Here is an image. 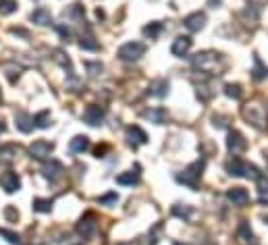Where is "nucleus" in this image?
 Here are the masks:
<instances>
[{"mask_svg": "<svg viewBox=\"0 0 268 245\" xmlns=\"http://www.w3.org/2000/svg\"><path fill=\"white\" fill-rule=\"evenodd\" d=\"M252 77L256 81H262L268 77V67L260 61V56L258 54H254V69H252Z\"/></svg>", "mask_w": 268, "mask_h": 245, "instance_id": "obj_17", "label": "nucleus"}, {"mask_svg": "<svg viewBox=\"0 0 268 245\" xmlns=\"http://www.w3.org/2000/svg\"><path fill=\"white\" fill-rule=\"evenodd\" d=\"M56 29H58V33H61V36L67 40L69 36H71V31H69V27H65V25H56Z\"/></svg>", "mask_w": 268, "mask_h": 245, "instance_id": "obj_39", "label": "nucleus"}, {"mask_svg": "<svg viewBox=\"0 0 268 245\" xmlns=\"http://www.w3.org/2000/svg\"><path fill=\"white\" fill-rule=\"evenodd\" d=\"M144 119H148L150 123H156V125H160V123H165V119H167V110L165 108H150V110H146L144 112Z\"/></svg>", "mask_w": 268, "mask_h": 245, "instance_id": "obj_21", "label": "nucleus"}, {"mask_svg": "<svg viewBox=\"0 0 268 245\" xmlns=\"http://www.w3.org/2000/svg\"><path fill=\"white\" fill-rule=\"evenodd\" d=\"M79 46L84 50H98L100 46H98V42L91 38V36H81V42H79Z\"/></svg>", "mask_w": 268, "mask_h": 245, "instance_id": "obj_30", "label": "nucleus"}, {"mask_svg": "<svg viewBox=\"0 0 268 245\" xmlns=\"http://www.w3.org/2000/svg\"><path fill=\"white\" fill-rule=\"evenodd\" d=\"M86 15V10H84V6L81 4H73L71 8H69V17H75V19H81Z\"/></svg>", "mask_w": 268, "mask_h": 245, "instance_id": "obj_35", "label": "nucleus"}, {"mask_svg": "<svg viewBox=\"0 0 268 245\" xmlns=\"http://www.w3.org/2000/svg\"><path fill=\"white\" fill-rule=\"evenodd\" d=\"M42 174L46 179H50V181H56V179H61L63 177V164L58 160H50V162H46V164L42 166Z\"/></svg>", "mask_w": 268, "mask_h": 245, "instance_id": "obj_13", "label": "nucleus"}, {"mask_svg": "<svg viewBox=\"0 0 268 245\" xmlns=\"http://www.w3.org/2000/svg\"><path fill=\"white\" fill-rule=\"evenodd\" d=\"M237 237L241 239V241H252V229H250V225L243 220V223L239 225V229H237Z\"/></svg>", "mask_w": 268, "mask_h": 245, "instance_id": "obj_29", "label": "nucleus"}, {"mask_svg": "<svg viewBox=\"0 0 268 245\" xmlns=\"http://www.w3.org/2000/svg\"><path fill=\"white\" fill-rule=\"evenodd\" d=\"M17 6V0H0V15H13Z\"/></svg>", "mask_w": 268, "mask_h": 245, "instance_id": "obj_25", "label": "nucleus"}, {"mask_svg": "<svg viewBox=\"0 0 268 245\" xmlns=\"http://www.w3.org/2000/svg\"><path fill=\"white\" fill-rule=\"evenodd\" d=\"M86 67L91 71V75H98V73L102 71V65H100V63H86Z\"/></svg>", "mask_w": 268, "mask_h": 245, "instance_id": "obj_38", "label": "nucleus"}, {"mask_svg": "<svg viewBox=\"0 0 268 245\" xmlns=\"http://www.w3.org/2000/svg\"><path fill=\"white\" fill-rule=\"evenodd\" d=\"M191 44H193V40L189 36H177L175 42L171 44V54L177 56V58L187 56V52L191 50Z\"/></svg>", "mask_w": 268, "mask_h": 245, "instance_id": "obj_6", "label": "nucleus"}, {"mask_svg": "<svg viewBox=\"0 0 268 245\" xmlns=\"http://www.w3.org/2000/svg\"><path fill=\"white\" fill-rule=\"evenodd\" d=\"M191 65L195 69H200L202 73H210V75H218L220 71V65H223V56L218 52L212 50H206V52H197L191 58Z\"/></svg>", "mask_w": 268, "mask_h": 245, "instance_id": "obj_1", "label": "nucleus"}, {"mask_svg": "<svg viewBox=\"0 0 268 245\" xmlns=\"http://www.w3.org/2000/svg\"><path fill=\"white\" fill-rule=\"evenodd\" d=\"M33 127H40V129H48L50 127V112L48 110H42L33 116Z\"/></svg>", "mask_w": 268, "mask_h": 245, "instance_id": "obj_24", "label": "nucleus"}, {"mask_svg": "<svg viewBox=\"0 0 268 245\" xmlns=\"http://www.w3.org/2000/svg\"><path fill=\"white\" fill-rule=\"evenodd\" d=\"M29 19H31L33 23H38V25H50V23H52L50 10H48V8H44V6H40V8L33 10Z\"/></svg>", "mask_w": 268, "mask_h": 245, "instance_id": "obj_16", "label": "nucleus"}, {"mask_svg": "<svg viewBox=\"0 0 268 245\" xmlns=\"http://www.w3.org/2000/svg\"><path fill=\"white\" fill-rule=\"evenodd\" d=\"M0 131H4V123L2 121H0Z\"/></svg>", "mask_w": 268, "mask_h": 245, "instance_id": "obj_42", "label": "nucleus"}, {"mask_svg": "<svg viewBox=\"0 0 268 245\" xmlns=\"http://www.w3.org/2000/svg\"><path fill=\"white\" fill-rule=\"evenodd\" d=\"M160 31H162V25L158 21H154V23H150V25L144 27V36H148L150 40H154V38L160 36Z\"/></svg>", "mask_w": 268, "mask_h": 245, "instance_id": "obj_26", "label": "nucleus"}, {"mask_svg": "<svg viewBox=\"0 0 268 245\" xmlns=\"http://www.w3.org/2000/svg\"><path fill=\"white\" fill-rule=\"evenodd\" d=\"M0 237H4L8 243H13V245H19L21 243V237L17 235L15 231H8V229H0Z\"/></svg>", "mask_w": 268, "mask_h": 245, "instance_id": "obj_32", "label": "nucleus"}, {"mask_svg": "<svg viewBox=\"0 0 268 245\" xmlns=\"http://www.w3.org/2000/svg\"><path fill=\"white\" fill-rule=\"evenodd\" d=\"M88 148H89V139L86 135H77L69 142V150H71L73 154H81V152H86Z\"/></svg>", "mask_w": 268, "mask_h": 245, "instance_id": "obj_20", "label": "nucleus"}, {"mask_svg": "<svg viewBox=\"0 0 268 245\" xmlns=\"http://www.w3.org/2000/svg\"><path fill=\"white\" fill-rule=\"evenodd\" d=\"M0 187H2L6 193H15L19 191L21 187V179H19V174L15 170H6L0 174Z\"/></svg>", "mask_w": 268, "mask_h": 245, "instance_id": "obj_7", "label": "nucleus"}, {"mask_svg": "<svg viewBox=\"0 0 268 245\" xmlns=\"http://www.w3.org/2000/svg\"><path fill=\"white\" fill-rule=\"evenodd\" d=\"M227 148H229L231 154H241V152H246L248 142L239 131H231L229 137H227Z\"/></svg>", "mask_w": 268, "mask_h": 245, "instance_id": "obj_10", "label": "nucleus"}, {"mask_svg": "<svg viewBox=\"0 0 268 245\" xmlns=\"http://www.w3.org/2000/svg\"><path fill=\"white\" fill-rule=\"evenodd\" d=\"M185 27H187L189 31H200V29H204V25H206V15L204 13H191V15H187L185 17Z\"/></svg>", "mask_w": 268, "mask_h": 245, "instance_id": "obj_14", "label": "nucleus"}, {"mask_svg": "<svg viewBox=\"0 0 268 245\" xmlns=\"http://www.w3.org/2000/svg\"><path fill=\"white\" fill-rule=\"evenodd\" d=\"M116 183H119V185H135V183H139V172L127 170V172H123V174L116 177Z\"/></svg>", "mask_w": 268, "mask_h": 245, "instance_id": "obj_23", "label": "nucleus"}, {"mask_svg": "<svg viewBox=\"0 0 268 245\" xmlns=\"http://www.w3.org/2000/svg\"><path fill=\"white\" fill-rule=\"evenodd\" d=\"M116 202H119V195H116L114 191H110V193H106V195L98 197V204H102V206H114Z\"/></svg>", "mask_w": 268, "mask_h": 245, "instance_id": "obj_33", "label": "nucleus"}, {"mask_svg": "<svg viewBox=\"0 0 268 245\" xmlns=\"http://www.w3.org/2000/svg\"><path fill=\"white\" fill-rule=\"evenodd\" d=\"M52 200H42V197H38V200H33V210L36 212H50L52 210Z\"/></svg>", "mask_w": 268, "mask_h": 245, "instance_id": "obj_28", "label": "nucleus"}, {"mask_svg": "<svg viewBox=\"0 0 268 245\" xmlns=\"http://www.w3.org/2000/svg\"><path fill=\"white\" fill-rule=\"evenodd\" d=\"M127 142H129L131 148H139V146L148 144V135L142 127L131 125V127H127Z\"/></svg>", "mask_w": 268, "mask_h": 245, "instance_id": "obj_9", "label": "nucleus"}, {"mask_svg": "<svg viewBox=\"0 0 268 245\" xmlns=\"http://www.w3.org/2000/svg\"><path fill=\"white\" fill-rule=\"evenodd\" d=\"M202 172H204V160H195L185 170H181L177 174V181L183 183V185H187V187H191V189H195L197 185H200Z\"/></svg>", "mask_w": 268, "mask_h": 245, "instance_id": "obj_3", "label": "nucleus"}, {"mask_svg": "<svg viewBox=\"0 0 268 245\" xmlns=\"http://www.w3.org/2000/svg\"><path fill=\"white\" fill-rule=\"evenodd\" d=\"M119 58L121 61H127V63H135L139 61L144 54H146V44L144 42H127L119 48Z\"/></svg>", "mask_w": 268, "mask_h": 245, "instance_id": "obj_4", "label": "nucleus"}, {"mask_svg": "<svg viewBox=\"0 0 268 245\" xmlns=\"http://www.w3.org/2000/svg\"><path fill=\"white\" fill-rule=\"evenodd\" d=\"M96 231H98V216H96V212H86L84 216H81L79 223H77V233L84 239H89V237L96 235Z\"/></svg>", "mask_w": 268, "mask_h": 245, "instance_id": "obj_5", "label": "nucleus"}, {"mask_svg": "<svg viewBox=\"0 0 268 245\" xmlns=\"http://www.w3.org/2000/svg\"><path fill=\"white\" fill-rule=\"evenodd\" d=\"M243 116H246V119L254 125V127H258V129H260V127H262V110L258 108V106H250V108H243Z\"/></svg>", "mask_w": 268, "mask_h": 245, "instance_id": "obj_19", "label": "nucleus"}, {"mask_svg": "<svg viewBox=\"0 0 268 245\" xmlns=\"http://www.w3.org/2000/svg\"><path fill=\"white\" fill-rule=\"evenodd\" d=\"M110 150V146L108 144H102V146H98L96 150H94V154H96V158H104V154Z\"/></svg>", "mask_w": 268, "mask_h": 245, "instance_id": "obj_37", "label": "nucleus"}, {"mask_svg": "<svg viewBox=\"0 0 268 245\" xmlns=\"http://www.w3.org/2000/svg\"><path fill=\"white\" fill-rule=\"evenodd\" d=\"M227 172L233 174V177H243V179H258L260 177V170L256 168L250 162L241 160V158H233L225 164Z\"/></svg>", "mask_w": 268, "mask_h": 245, "instance_id": "obj_2", "label": "nucleus"}, {"mask_svg": "<svg viewBox=\"0 0 268 245\" xmlns=\"http://www.w3.org/2000/svg\"><path fill=\"white\" fill-rule=\"evenodd\" d=\"M17 154H19V146H15V144H8V146L0 148V156H2L4 160H13Z\"/></svg>", "mask_w": 268, "mask_h": 245, "instance_id": "obj_27", "label": "nucleus"}, {"mask_svg": "<svg viewBox=\"0 0 268 245\" xmlns=\"http://www.w3.org/2000/svg\"><path fill=\"white\" fill-rule=\"evenodd\" d=\"M173 214H175V216H179V218H185V220H187V218H189V214H191V208H189V206H183V208H181V204H177V206H173Z\"/></svg>", "mask_w": 268, "mask_h": 245, "instance_id": "obj_34", "label": "nucleus"}, {"mask_svg": "<svg viewBox=\"0 0 268 245\" xmlns=\"http://www.w3.org/2000/svg\"><path fill=\"white\" fill-rule=\"evenodd\" d=\"M104 114H106V110H104L102 106H98V104H91V106H88L86 112H84V121L88 125H100L102 119H104Z\"/></svg>", "mask_w": 268, "mask_h": 245, "instance_id": "obj_11", "label": "nucleus"}, {"mask_svg": "<svg viewBox=\"0 0 268 245\" xmlns=\"http://www.w3.org/2000/svg\"><path fill=\"white\" fill-rule=\"evenodd\" d=\"M52 150H54V144L46 142V139H38V142H33L29 146V154H31V158L44 160V158H48L52 154Z\"/></svg>", "mask_w": 268, "mask_h": 245, "instance_id": "obj_8", "label": "nucleus"}, {"mask_svg": "<svg viewBox=\"0 0 268 245\" xmlns=\"http://www.w3.org/2000/svg\"><path fill=\"white\" fill-rule=\"evenodd\" d=\"M175 245H181V243H175Z\"/></svg>", "mask_w": 268, "mask_h": 245, "instance_id": "obj_43", "label": "nucleus"}, {"mask_svg": "<svg viewBox=\"0 0 268 245\" xmlns=\"http://www.w3.org/2000/svg\"><path fill=\"white\" fill-rule=\"evenodd\" d=\"M227 200L233 206H246L250 202V193L243 187H231V189H227Z\"/></svg>", "mask_w": 268, "mask_h": 245, "instance_id": "obj_12", "label": "nucleus"}, {"mask_svg": "<svg viewBox=\"0 0 268 245\" xmlns=\"http://www.w3.org/2000/svg\"><path fill=\"white\" fill-rule=\"evenodd\" d=\"M150 94L156 98H165L169 94V81L167 79H156L150 83Z\"/></svg>", "mask_w": 268, "mask_h": 245, "instance_id": "obj_18", "label": "nucleus"}, {"mask_svg": "<svg viewBox=\"0 0 268 245\" xmlns=\"http://www.w3.org/2000/svg\"><path fill=\"white\" fill-rule=\"evenodd\" d=\"M4 216H6V218H8V220H13V218H17V216H19V214H17V212H15V208H10V206H8V208H6V210H4Z\"/></svg>", "mask_w": 268, "mask_h": 245, "instance_id": "obj_40", "label": "nucleus"}, {"mask_svg": "<svg viewBox=\"0 0 268 245\" xmlns=\"http://www.w3.org/2000/svg\"><path fill=\"white\" fill-rule=\"evenodd\" d=\"M225 94H227L229 98H233V100H239L243 91H241V85H237V83H235V85L227 83V85H225Z\"/></svg>", "mask_w": 268, "mask_h": 245, "instance_id": "obj_31", "label": "nucleus"}, {"mask_svg": "<svg viewBox=\"0 0 268 245\" xmlns=\"http://www.w3.org/2000/svg\"><path fill=\"white\" fill-rule=\"evenodd\" d=\"M10 33H15V36L19 33V36H23V38H27V36H29V33H27L25 29H21V27H10Z\"/></svg>", "mask_w": 268, "mask_h": 245, "instance_id": "obj_41", "label": "nucleus"}, {"mask_svg": "<svg viewBox=\"0 0 268 245\" xmlns=\"http://www.w3.org/2000/svg\"><path fill=\"white\" fill-rule=\"evenodd\" d=\"M256 181H258V202L260 204H268V177L260 174Z\"/></svg>", "mask_w": 268, "mask_h": 245, "instance_id": "obj_22", "label": "nucleus"}, {"mask_svg": "<svg viewBox=\"0 0 268 245\" xmlns=\"http://www.w3.org/2000/svg\"><path fill=\"white\" fill-rule=\"evenodd\" d=\"M15 125H17V129H19V131L29 133V131L33 129V119H31V116H29L27 112L19 110V112L15 114Z\"/></svg>", "mask_w": 268, "mask_h": 245, "instance_id": "obj_15", "label": "nucleus"}, {"mask_svg": "<svg viewBox=\"0 0 268 245\" xmlns=\"http://www.w3.org/2000/svg\"><path fill=\"white\" fill-rule=\"evenodd\" d=\"M212 123H214V127H218V129H225L227 127V116H212Z\"/></svg>", "mask_w": 268, "mask_h": 245, "instance_id": "obj_36", "label": "nucleus"}]
</instances>
